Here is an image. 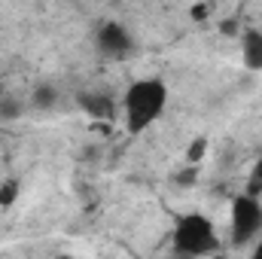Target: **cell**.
Returning <instances> with one entry per match:
<instances>
[{"label": "cell", "mask_w": 262, "mask_h": 259, "mask_svg": "<svg viewBox=\"0 0 262 259\" xmlns=\"http://www.w3.org/2000/svg\"><path fill=\"white\" fill-rule=\"evenodd\" d=\"M168 89L162 79H140L125 92V125L131 134L146 131L165 110Z\"/></svg>", "instance_id": "obj_1"}, {"label": "cell", "mask_w": 262, "mask_h": 259, "mask_svg": "<svg viewBox=\"0 0 262 259\" xmlns=\"http://www.w3.org/2000/svg\"><path fill=\"white\" fill-rule=\"evenodd\" d=\"M174 250L177 253H186V256H204V253H213L216 250V235H213V226L210 220L204 217H183L177 223V232H174Z\"/></svg>", "instance_id": "obj_2"}, {"label": "cell", "mask_w": 262, "mask_h": 259, "mask_svg": "<svg viewBox=\"0 0 262 259\" xmlns=\"http://www.w3.org/2000/svg\"><path fill=\"white\" fill-rule=\"evenodd\" d=\"M262 232V204L256 195L244 192L232 201V244L241 247Z\"/></svg>", "instance_id": "obj_3"}, {"label": "cell", "mask_w": 262, "mask_h": 259, "mask_svg": "<svg viewBox=\"0 0 262 259\" xmlns=\"http://www.w3.org/2000/svg\"><path fill=\"white\" fill-rule=\"evenodd\" d=\"M95 43H98L101 55H107V58H125L131 52V37L119 21H104L95 34Z\"/></svg>", "instance_id": "obj_4"}, {"label": "cell", "mask_w": 262, "mask_h": 259, "mask_svg": "<svg viewBox=\"0 0 262 259\" xmlns=\"http://www.w3.org/2000/svg\"><path fill=\"white\" fill-rule=\"evenodd\" d=\"M79 107L95 119H113V113H116L113 98L104 92H79Z\"/></svg>", "instance_id": "obj_5"}, {"label": "cell", "mask_w": 262, "mask_h": 259, "mask_svg": "<svg viewBox=\"0 0 262 259\" xmlns=\"http://www.w3.org/2000/svg\"><path fill=\"white\" fill-rule=\"evenodd\" d=\"M244 64L250 70H262V34L247 31L244 34Z\"/></svg>", "instance_id": "obj_6"}, {"label": "cell", "mask_w": 262, "mask_h": 259, "mask_svg": "<svg viewBox=\"0 0 262 259\" xmlns=\"http://www.w3.org/2000/svg\"><path fill=\"white\" fill-rule=\"evenodd\" d=\"M55 101H58V92H55L52 85H37L34 95H31V104H34L37 110H52Z\"/></svg>", "instance_id": "obj_7"}, {"label": "cell", "mask_w": 262, "mask_h": 259, "mask_svg": "<svg viewBox=\"0 0 262 259\" xmlns=\"http://www.w3.org/2000/svg\"><path fill=\"white\" fill-rule=\"evenodd\" d=\"M21 116V104H18V98H0V122H15Z\"/></svg>", "instance_id": "obj_8"}, {"label": "cell", "mask_w": 262, "mask_h": 259, "mask_svg": "<svg viewBox=\"0 0 262 259\" xmlns=\"http://www.w3.org/2000/svg\"><path fill=\"white\" fill-rule=\"evenodd\" d=\"M204 153H207V137H192V143L186 149V162L189 165H198L204 159Z\"/></svg>", "instance_id": "obj_9"}, {"label": "cell", "mask_w": 262, "mask_h": 259, "mask_svg": "<svg viewBox=\"0 0 262 259\" xmlns=\"http://www.w3.org/2000/svg\"><path fill=\"white\" fill-rule=\"evenodd\" d=\"M15 198H18V180H6V183H0V207L15 204Z\"/></svg>", "instance_id": "obj_10"}, {"label": "cell", "mask_w": 262, "mask_h": 259, "mask_svg": "<svg viewBox=\"0 0 262 259\" xmlns=\"http://www.w3.org/2000/svg\"><path fill=\"white\" fill-rule=\"evenodd\" d=\"M247 192L256 195V198L262 195V159L256 162V165H253V171H250V180H247Z\"/></svg>", "instance_id": "obj_11"}, {"label": "cell", "mask_w": 262, "mask_h": 259, "mask_svg": "<svg viewBox=\"0 0 262 259\" xmlns=\"http://www.w3.org/2000/svg\"><path fill=\"white\" fill-rule=\"evenodd\" d=\"M195 177H198V165H189V168H183V171L177 174V183H180V186H192Z\"/></svg>", "instance_id": "obj_12"}, {"label": "cell", "mask_w": 262, "mask_h": 259, "mask_svg": "<svg viewBox=\"0 0 262 259\" xmlns=\"http://www.w3.org/2000/svg\"><path fill=\"white\" fill-rule=\"evenodd\" d=\"M220 31H223V34H229V37H232V34H238V21H235V18H226V21H223V25H220Z\"/></svg>", "instance_id": "obj_13"}, {"label": "cell", "mask_w": 262, "mask_h": 259, "mask_svg": "<svg viewBox=\"0 0 262 259\" xmlns=\"http://www.w3.org/2000/svg\"><path fill=\"white\" fill-rule=\"evenodd\" d=\"M207 12H210V9H207V6H201V3L192 6V18H195V21H204V18H207Z\"/></svg>", "instance_id": "obj_14"}, {"label": "cell", "mask_w": 262, "mask_h": 259, "mask_svg": "<svg viewBox=\"0 0 262 259\" xmlns=\"http://www.w3.org/2000/svg\"><path fill=\"white\" fill-rule=\"evenodd\" d=\"M256 256L262 259V241H259V244H256Z\"/></svg>", "instance_id": "obj_15"}]
</instances>
